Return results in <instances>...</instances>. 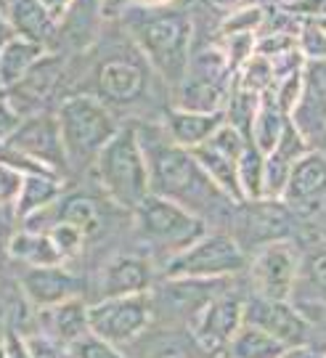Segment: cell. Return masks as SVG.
Wrapping results in <instances>:
<instances>
[{
  "instance_id": "cell-48",
  "label": "cell",
  "mask_w": 326,
  "mask_h": 358,
  "mask_svg": "<svg viewBox=\"0 0 326 358\" xmlns=\"http://www.w3.org/2000/svg\"><path fill=\"white\" fill-rule=\"evenodd\" d=\"M313 149H318V152H321V154H326V130H324V133H321V136H318V141H316Z\"/></svg>"
},
{
  "instance_id": "cell-26",
  "label": "cell",
  "mask_w": 326,
  "mask_h": 358,
  "mask_svg": "<svg viewBox=\"0 0 326 358\" xmlns=\"http://www.w3.org/2000/svg\"><path fill=\"white\" fill-rule=\"evenodd\" d=\"M6 247L13 260H22L27 266H62L64 263L59 250L50 242V236L40 234V231H19L8 239Z\"/></svg>"
},
{
  "instance_id": "cell-33",
  "label": "cell",
  "mask_w": 326,
  "mask_h": 358,
  "mask_svg": "<svg viewBox=\"0 0 326 358\" xmlns=\"http://www.w3.org/2000/svg\"><path fill=\"white\" fill-rule=\"evenodd\" d=\"M48 236H50V242H53V247L59 250L62 260H69V257L80 255L83 244L88 239V236L77 229V226H72V223H56V226L48 231Z\"/></svg>"
},
{
  "instance_id": "cell-41",
  "label": "cell",
  "mask_w": 326,
  "mask_h": 358,
  "mask_svg": "<svg viewBox=\"0 0 326 358\" xmlns=\"http://www.w3.org/2000/svg\"><path fill=\"white\" fill-rule=\"evenodd\" d=\"M133 6V0H99L101 19H120Z\"/></svg>"
},
{
  "instance_id": "cell-20",
  "label": "cell",
  "mask_w": 326,
  "mask_h": 358,
  "mask_svg": "<svg viewBox=\"0 0 326 358\" xmlns=\"http://www.w3.org/2000/svg\"><path fill=\"white\" fill-rule=\"evenodd\" d=\"M6 19L11 24L13 35L40 43L45 48L59 38V22L40 6L38 0H8Z\"/></svg>"
},
{
  "instance_id": "cell-45",
  "label": "cell",
  "mask_w": 326,
  "mask_h": 358,
  "mask_svg": "<svg viewBox=\"0 0 326 358\" xmlns=\"http://www.w3.org/2000/svg\"><path fill=\"white\" fill-rule=\"evenodd\" d=\"M284 358H326V353H318L313 348L302 345V348H289L287 353H284Z\"/></svg>"
},
{
  "instance_id": "cell-13",
  "label": "cell",
  "mask_w": 326,
  "mask_h": 358,
  "mask_svg": "<svg viewBox=\"0 0 326 358\" xmlns=\"http://www.w3.org/2000/svg\"><path fill=\"white\" fill-rule=\"evenodd\" d=\"M289 117H292L295 128L305 136V141L316 146L318 136L326 130V59L302 64L300 101Z\"/></svg>"
},
{
  "instance_id": "cell-50",
  "label": "cell",
  "mask_w": 326,
  "mask_h": 358,
  "mask_svg": "<svg viewBox=\"0 0 326 358\" xmlns=\"http://www.w3.org/2000/svg\"><path fill=\"white\" fill-rule=\"evenodd\" d=\"M0 250H3V223H0Z\"/></svg>"
},
{
  "instance_id": "cell-25",
  "label": "cell",
  "mask_w": 326,
  "mask_h": 358,
  "mask_svg": "<svg viewBox=\"0 0 326 358\" xmlns=\"http://www.w3.org/2000/svg\"><path fill=\"white\" fill-rule=\"evenodd\" d=\"M56 199H62V176H56V173H29V176H24L22 192H19V199L13 207H16V215L24 220L32 213L50 207Z\"/></svg>"
},
{
  "instance_id": "cell-24",
  "label": "cell",
  "mask_w": 326,
  "mask_h": 358,
  "mask_svg": "<svg viewBox=\"0 0 326 358\" xmlns=\"http://www.w3.org/2000/svg\"><path fill=\"white\" fill-rule=\"evenodd\" d=\"M289 122H292V117L278 106L276 99L271 96V90H265L260 106H257V115H255V122H252V143L263 154H271L278 146V141L284 138Z\"/></svg>"
},
{
  "instance_id": "cell-51",
  "label": "cell",
  "mask_w": 326,
  "mask_h": 358,
  "mask_svg": "<svg viewBox=\"0 0 326 358\" xmlns=\"http://www.w3.org/2000/svg\"><path fill=\"white\" fill-rule=\"evenodd\" d=\"M0 358H6V353H3V348H0Z\"/></svg>"
},
{
  "instance_id": "cell-52",
  "label": "cell",
  "mask_w": 326,
  "mask_h": 358,
  "mask_svg": "<svg viewBox=\"0 0 326 358\" xmlns=\"http://www.w3.org/2000/svg\"><path fill=\"white\" fill-rule=\"evenodd\" d=\"M223 358H228V356H223Z\"/></svg>"
},
{
  "instance_id": "cell-38",
  "label": "cell",
  "mask_w": 326,
  "mask_h": 358,
  "mask_svg": "<svg viewBox=\"0 0 326 358\" xmlns=\"http://www.w3.org/2000/svg\"><path fill=\"white\" fill-rule=\"evenodd\" d=\"M281 8L295 13L297 19H321L326 16V0H287Z\"/></svg>"
},
{
  "instance_id": "cell-28",
  "label": "cell",
  "mask_w": 326,
  "mask_h": 358,
  "mask_svg": "<svg viewBox=\"0 0 326 358\" xmlns=\"http://www.w3.org/2000/svg\"><path fill=\"white\" fill-rule=\"evenodd\" d=\"M289 348L284 343H278L276 337H271L268 332L252 327V324H241L239 332L234 334L231 345H228L226 356L228 358H284Z\"/></svg>"
},
{
  "instance_id": "cell-37",
  "label": "cell",
  "mask_w": 326,
  "mask_h": 358,
  "mask_svg": "<svg viewBox=\"0 0 326 358\" xmlns=\"http://www.w3.org/2000/svg\"><path fill=\"white\" fill-rule=\"evenodd\" d=\"M300 271L308 273V282L313 284L321 294H326V250H318L308 257V263Z\"/></svg>"
},
{
  "instance_id": "cell-23",
  "label": "cell",
  "mask_w": 326,
  "mask_h": 358,
  "mask_svg": "<svg viewBox=\"0 0 326 358\" xmlns=\"http://www.w3.org/2000/svg\"><path fill=\"white\" fill-rule=\"evenodd\" d=\"M45 56H48L45 45L13 35L0 51V90H11L13 85H19Z\"/></svg>"
},
{
  "instance_id": "cell-11",
  "label": "cell",
  "mask_w": 326,
  "mask_h": 358,
  "mask_svg": "<svg viewBox=\"0 0 326 358\" xmlns=\"http://www.w3.org/2000/svg\"><path fill=\"white\" fill-rule=\"evenodd\" d=\"M244 324V303L228 294H215L194 313L191 334L204 356H226L228 345Z\"/></svg>"
},
{
  "instance_id": "cell-29",
  "label": "cell",
  "mask_w": 326,
  "mask_h": 358,
  "mask_svg": "<svg viewBox=\"0 0 326 358\" xmlns=\"http://www.w3.org/2000/svg\"><path fill=\"white\" fill-rule=\"evenodd\" d=\"M239 186L244 194V205L265 199V154L252 141L239 157Z\"/></svg>"
},
{
  "instance_id": "cell-1",
  "label": "cell",
  "mask_w": 326,
  "mask_h": 358,
  "mask_svg": "<svg viewBox=\"0 0 326 358\" xmlns=\"http://www.w3.org/2000/svg\"><path fill=\"white\" fill-rule=\"evenodd\" d=\"M139 138L143 154H146V165H149L151 194L178 202L191 213L197 205H213L210 199L223 196L213 186V180L204 176V170L194 159V154L170 141L164 130L157 136V141H151L149 133H139Z\"/></svg>"
},
{
  "instance_id": "cell-2",
  "label": "cell",
  "mask_w": 326,
  "mask_h": 358,
  "mask_svg": "<svg viewBox=\"0 0 326 358\" xmlns=\"http://www.w3.org/2000/svg\"><path fill=\"white\" fill-rule=\"evenodd\" d=\"M136 48L170 85H180L191 62V19L176 8H139L133 22Z\"/></svg>"
},
{
  "instance_id": "cell-27",
  "label": "cell",
  "mask_w": 326,
  "mask_h": 358,
  "mask_svg": "<svg viewBox=\"0 0 326 358\" xmlns=\"http://www.w3.org/2000/svg\"><path fill=\"white\" fill-rule=\"evenodd\" d=\"M56 220L59 223H72L83 231L85 236H99L104 229V215L99 210V202L85 194H72V196H62L56 202Z\"/></svg>"
},
{
  "instance_id": "cell-21",
  "label": "cell",
  "mask_w": 326,
  "mask_h": 358,
  "mask_svg": "<svg viewBox=\"0 0 326 358\" xmlns=\"http://www.w3.org/2000/svg\"><path fill=\"white\" fill-rule=\"evenodd\" d=\"M104 297H120V294H141L151 289V268L143 257L120 255L104 268Z\"/></svg>"
},
{
  "instance_id": "cell-22",
  "label": "cell",
  "mask_w": 326,
  "mask_h": 358,
  "mask_svg": "<svg viewBox=\"0 0 326 358\" xmlns=\"http://www.w3.org/2000/svg\"><path fill=\"white\" fill-rule=\"evenodd\" d=\"M194 159L199 162L204 176L213 180V186L234 205H244V194L239 186V159L231 154L215 149L213 143H201L199 149H194Z\"/></svg>"
},
{
  "instance_id": "cell-6",
  "label": "cell",
  "mask_w": 326,
  "mask_h": 358,
  "mask_svg": "<svg viewBox=\"0 0 326 358\" xmlns=\"http://www.w3.org/2000/svg\"><path fill=\"white\" fill-rule=\"evenodd\" d=\"M136 220H139L141 234L149 242L170 247L173 252L186 250L188 244H194L199 236L207 234L204 220L197 213L157 194H149L141 202V207L136 210Z\"/></svg>"
},
{
  "instance_id": "cell-8",
  "label": "cell",
  "mask_w": 326,
  "mask_h": 358,
  "mask_svg": "<svg viewBox=\"0 0 326 358\" xmlns=\"http://www.w3.org/2000/svg\"><path fill=\"white\" fill-rule=\"evenodd\" d=\"M154 316V300L149 292L101 297L90 306V332L112 345H127L146 332Z\"/></svg>"
},
{
  "instance_id": "cell-43",
  "label": "cell",
  "mask_w": 326,
  "mask_h": 358,
  "mask_svg": "<svg viewBox=\"0 0 326 358\" xmlns=\"http://www.w3.org/2000/svg\"><path fill=\"white\" fill-rule=\"evenodd\" d=\"M151 358H204V353H191L186 348H178V345H164L160 353H154Z\"/></svg>"
},
{
  "instance_id": "cell-18",
  "label": "cell",
  "mask_w": 326,
  "mask_h": 358,
  "mask_svg": "<svg viewBox=\"0 0 326 358\" xmlns=\"http://www.w3.org/2000/svg\"><path fill=\"white\" fill-rule=\"evenodd\" d=\"M43 327L53 343L64 348L77 345L90 334V306L83 303V297H72L53 308H43Z\"/></svg>"
},
{
  "instance_id": "cell-19",
  "label": "cell",
  "mask_w": 326,
  "mask_h": 358,
  "mask_svg": "<svg viewBox=\"0 0 326 358\" xmlns=\"http://www.w3.org/2000/svg\"><path fill=\"white\" fill-rule=\"evenodd\" d=\"M226 122V112H183V109H173L164 122V133L167 138L178 146H183L188 152L199 149L201 143L213 138L218 128Z\"/></svg>"
},
{
  "instance_id": "cell-16",
  "label": "cell",
  "mask_w": 326,
  "mask_h": 358,
  "mask_svg": "<svg viewBox=\"0 0 326 358\" xmlns=\"http://www.w3.org/2000/svg\"><path fill=\"white\" fill-rule=\"evenodd\" d=\"M59 77H62V59L48 53L19 85H13L11 90H6V93H8L6 99L13 103V109L22 117L40 115V106L48 101V96L53 93V88H56Z\"/></svg>"
},
{
  "instance_id": "cell-15",
  "label": "cell",
  "mask_w": 326,
  "mask_h": 358,
  "mask_svg": "<svg viewBox=\"0 0 326 358\" xmlns=\"http://www.w3.org/2000/svg\"><path fill=\"white\" fill-rule=\"evenodd\" d=\"M22 287H24L27 297L43 310V308H53L64 303V300H72L80 297V279L72 276L62 266H29L22 273Z\"/></svg>"
},
{
  "instance_id": "cell-9",
  "label": "cell",
  "mask_w": 326,
  "mask_h": 358,
  "mask_svg": "<svg viewBox=\"0 0 326 358\" xmlns=\"http://www.w3.org/2000/svg\"><path fill=\"white\" fill-rule=\"evenodd\" d=\"M300 255L289 242H268L252 257L250 279L255 287V294L271 297V300H289L297 279H300Z\"/></svg>"
},
{
  "instance_id": "cell-14",
  "label": "cell",
  "mask_w": 326,
  "mask_h": 358,
  "mask_svg": "<svg viewBox=\"0 0 326 358\" xmlns=\"http://www.w3.org/2000/svg\"><path fill=\"white\" fill-rule=\"evenodd\" d=\"M292 210L316 213L326 205V154L318 149H308L292 165L284 199Z\"/></svg>"
},
{
  "instance_id": "cell-34",
  "label": "cell",
  "mask_w": 326,
  "mask_h": 358,
  "mask_svg": "<svg viewBox=\"0 0 326 358\" xmlns=\"http://www.w3.org/2000/svg\"><path fill=\"white\" fill-rule=\"evenodd\" d=\"M220 48L226 53L231 69L236 72L239 66L244 64L247 59H252L255 51H257V35H226Z\"/></svg>"
},
{
  "instance_id": "cell-35",
  "label": "cell",
  "mask_w": 326,
  "mask_h": 358,
  "mask_svg": "<svg viewBox=\"0 0 326 358\" xmlns=\"http://www.w3.org/2000/svg\"><path fill=\"white\" fill-rule=\"evenodd\" d=\"M69 353H72V358H127L120 350V345H112V343L101 340L99 334L93 332L88 337H83L77 345L69 348Z\"/></svg>"
},
{
  "instance_id": "cell-47",
  "label": "cell",
  "mask_w": 326,
  "mask_h": 358,
  "mask_svg": "<svg viewBox=\"0 0 326 358\" xmlns=\"http://www.w3.org/2000/svg\"><path fill=\"white\" fill-rule=\"evenodd\" d=\"M13 38V29L8 24V19H6V13H0V51L6 48V43Z\"/></svg>"
},
{
  "instance_id": "cell-7",
  "label": "cell",
  "mask_w": 326,
  "mask_h": 358,
  "mask_svg": "<svg viewBox=\"0 0 326 358\" xmlns=\"http://www.w3.org/2000/svg\"><path fill=\"white\" fill-rule=\"evenodd\" d=\"M149 72H154L143 53L120 51L106 59H101L93 75V96L104 101L109 109L130 106L143 99L146 85H149Z\"/></svg>"
},
{
  "instance_id": "cell-31",
  "label": "cell",
  "mask_w": 326,
  "mask_h": 358,
  "mask_svg": "<svg viewBox=\"0 0 326 358\" xmlns=\"http://www.w3.org/2000/svg\"><path fill=\"white\" fill-rule=\"evenodd\" d=\"M265 27V8L257 3H250L244 8H236L223 16L220 22V35H260V29Z\"/></svg>"
},
{
  "instance_id": "cell-5",
  "label": "cell",
  "mask_w": 326,
  "mask_h": 358,
  "mask_svg": "<svg viewBox=\"0 0 326 358\" xmlns=\"http://www.w3.org/2000/svg\"><path fill=\"white\" fill-rule=\"evenodd\" d=\"M247 268V255L228 234H204L167 260V279H228Z\"/></svg>"
},
{
  "instance_id": "cell-30",
  "label": "cell",
  "mask_w": 326,
  "mask_h": 358,
  "mask_svg": "<svg viewBox=\"0 0 326 358\" xmlns=\"http://www.w3.org/2000/svg\"><path fill=\"white\" fill-rule=\"evenodd\" d=\"M236 72H239L236 88L247 90V93H255V96H263L265 90H271L274 83H276V72H274L271 59H265L260 53H255L252 59H247Z\"/></svg>"
},
{
  "instance_id": "cell-49",
  "label": "cell",
  "mask_w": 326,
  "mask_h": 358,
  "mask_svg": "<svg viewBox=\"0 0 326 358\" xmlns=\"http://www.w3.org/2000/svg\"><path fill=\"white\" fill-rule=\"evenodd\" d=\"M313 22H316V24H318V27H321V29H324V32H326V16H321V19H313Z\"/></svg>"
},
{
  "instance_id": "cell-3",
  "label": "cell",
  "mask_w": 326,
  "mask_h": 358,
  "mask_svg": "<svg viewBox=\"0 0 326 358\" xmlns=\"http://www.w3.org/2000/svg\"><path fill=\"white\" fill-rule=\"evenodd\" d=\"M93 167L101 189L122 210L136 213L141 202L151 194L146 154L141 146L139 130L130 125L117 130V136L101 149Z\"/></svg>"
},
{
  "instance_id": "cell-4",
  "label": "cell",
  "mask_w": 326,
  "mask_h": 358,
  "mask_svg": "<svg viewBox=\"0 0 326 358\" xmlns=\"http://www.w3.org/2000/svg\"><path fill=\"white\" fill-rule=\"evenodd\" d=\"M56 120L62 128V138L69 154V165L96 162L101 149L117 136L114 112L93 93H75L64 99L56 109Z\"/></svg>"
},
{
  "instance_id": "cell-40",
  "label": "cell",
  "mask_w": 326,
  "mask_h": 358,
  "mask_svg": "<svg viewBox=\"0 0 326 358\" xmlns=\"http://www.w3.org/2000/svg\"><path fill=\"white\" fill-rule=\"evenodd\" d=\"M3 353L6 358H32V350H29V343L27 337H22L19 332H6L3 337Z\"/></svg>"
},
{
  "instance_id": "cell-42",
  "label": "cell",
  "mask_w": 326,
  "mask_h": 358,
  "mask_svg": "<svg viewBox=\"0 0 326 358\" xmlns=\"http://www.w3.org/2000/svg\"><path fill=\"white\" fill-rule=\"evenodd\" d=\"M38 3L59 22V27H62V22L66 19V13L72 11V6H75V0H38Z\"/></svg>"
},
{
  "instance_id": "cell-12",
  "label": "cell",
  "mask_w": 326,
  "mask_h": 358,
  "mask_svg": "<svg viewBox=\"0 0 326 358\" xmlns=\"http://www.w3.org/2000/svg\"><path fill=\"white\" fill-rule=\"evenodd\" d=\"M244 324L263 329L287 348H302L311 340V321L289 300H271L255 294L244 303Z\"/></svg>"
},
{
  "instance_id": "cell-44",
  "label": "cell",
  "mask_w": 326,
  "mask_h": 358,
  "mask_svg": "<svg viewBox=\"0 0 326 358\" xmlns=\"http://www.w3.org/2000/svg\"><path fill=\"white\" fill-rule=\"evenodd\" d=\"M213 11H223V13H231L236 11V8H244V6H250L255 0H204Z\"/></svg>"
},
{
  "instance_id": "cell-46",
  "label": "cell",
  "mask_w": 326,
  "mask_h": 358,
  "mask_svg": "<svg viewBox=\"0 0 326 358\" xmlns=\"http://www.w3.org/2000/svg\"><path fill=\"white\" fill-rule=\"evenodd\" d=\"M180 0H133L136 8H173Z\"/></svg>"
},
{
  "instance_id": "cell-10",
  "label": "cell",
  "mask_w": 326,
  "mask_h": 358,
  "mask_svg": "<svg viewBox=\"0 0 326 358\" xmlns=\"http://www.w3.org/2000/svg\"><path fill=\"white\" fill-rule=\"evenodd\" d=\"M3 146L24 154V157L45 165L53 173H59V176L69 167V154H66V146H64L59 120L50 112L24 117L22 125L16 128V133Z\"/></svg>"
},
{
  "instance_id": "cell-36",
  "label": "cell",
  "mask_w": 326,
  "mask_h": 358,
  "mask_svg": "<svg viewBox=\"0 0 326 358\" xmlns=\"http://www.w3.org/2000/svg\"><path fill=\"white\" fill-rule=\"evenodd\" d=\"M22 120H24V117L13 109V103L8 101L6 96H0V146L16 133V128L22 125Z\"/></svg>"
},
{
  "instance_id": "cell-32",
  "label": "cell",
  "mask_w": 326,
  "mask_h": 358,
  "mask_svg": "<svg viewBox=\"0 0 326 358\" xmlns=\"http://www.w3.org/2000/svg\"><path fill=\"white\" fill-rule=\"evenodd\" d=\"M297 51L305 62H324L326 59V32L313 19H302L297 32Z\"/></svg>"
},
{
  "instance_id": "cell-39",
  "label": "cell",
  "mask_w": 326,
  "mask_h": 358,
  "mask_svg": "<svg viewBox=\"0 0 326 358\" xmlns=\"http://www.w3.org/2000/svg\"><path fill=\"white\" fill-rule=\"evenodd\" d=\"M29 343V350H32V358H64L62 345L53 343L45 334H35V337H27Z\"/></svg>"
},
{
  "instance_id": "cell-17",
  "label": "cell",
  "mask_w": 326,
  "mask_h": 358,
  "mask_svg": "<svg viewBox=\"0 0 326 358\" xmlns=\"http://www.w3.org/2000/svg\"><path fill=\"white\" fill-rule=\"evenodd\" d=\"M228 80L231 77H215L204 72L188 69L183 83L178 85L176 109L183 112H226L228 101Z\"/></svg>"
}]
</instances>
